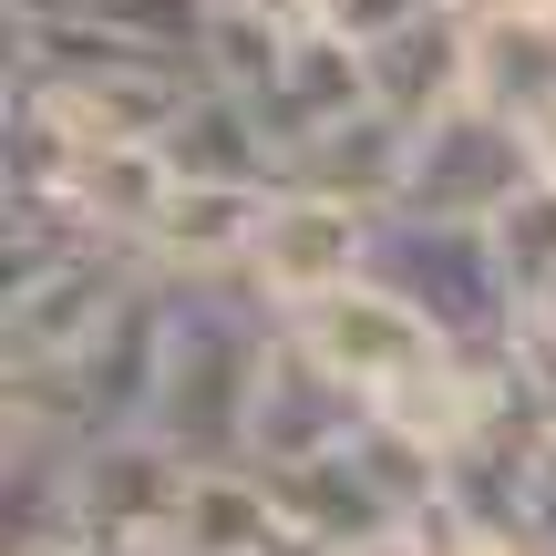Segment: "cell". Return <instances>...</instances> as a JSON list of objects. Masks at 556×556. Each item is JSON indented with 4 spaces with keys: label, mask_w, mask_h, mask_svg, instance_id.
Here are the masks:
<instances>
[{
    "label": "cell",
    "mask_w": 556,
    "mask_h": 556,
    "mask_svg": "<svg viewBox=\"0 0 556 556\" xmlns=\"http://www.w3.org/2000/svg\"><path fill=\"white\" fill-rule=\"evenodd\" d=\"M278 330H289V340H299V351H309L330 381H351L371 413H402L413 392H433V381L464 361L454 340H443L422 309H402L381 278H361V289H340V299H319V309L278 319Z\"/></svg>",
    "instance_id": "5b68a950"
},
{
    "label": "cell",
    "mask_w": 556,
    "mask_h": 556,
    "mask_svg": "<svg viewBox=\"0 0 556 556\" xmlns=\"http://www.w3.org/2000/svg\"><path fill=\"white\" fill-rule=\"evenodd\" d=\"M371 422H381V413L351 392V381H330V371H319V361L299 351L289 330H278L268 381H258V433H248V475H299V464H330V454H351Z\"/></svg>",
    "instance_id": "ba28073f"
},
{
    "label": "cell",
    "mask_w": 556,
    "mask_h": 556,
    "mask_svg": "<svg viewBox=\"0 0 556 556\" xmlns=\"http://www.w3.org/2000/svg\"><path fill=\"white\" fill-rule=\"evenodd\" d=\"M361 62H371V103L422 135L433 114L475 103V11H454V0H413L381 41H361Z\"/></svg>",
    "instance_id": "9c48e42d"
},
{
    "label": "cell",
    "mask_w": 556,
    "mask_h": 556,
    "mask_svg": "<svg viewBox=\"0 0 556 556\" xmlns=\"http://www.w3.org/2000/svg\"><path fill=\"white\" fill-rule=\"evenodd\" d=\"M186 495L197 464L155 433H103L73 454V556H186Z\"/></svg>",
    "instance_id": "8992f818"
},
{
    "label": "cell",
    "mask_w": 556,
    "mask_h": 556,
    "mask_svg": "<svg viewBox=\"0 0 556 556\" xmlns=\"http://www.w3.org/2000/svg\"><path fill=\"white\" fill-rule=\"evenodd\" d=\"M475 103L526 135H556V11H475Z\"/></svg>",
    "instance_id": "4fadbf2b"
},
{
    "label": "cell",
    "mask_w": 556,
    "mask_h": 556,
    "mask_svg": "<svg viewBox=\"0 0 556 556\" xmlns=\"http://www.w3.org/2000/svg\"><path fill=\"white\" fill-rule=\"evenodd\" d=\"M21 556H73V546H21Z\"/></svg>",
    "instance_id": "9a60e30c"
},
{
    "label": "cell",
    "mask_w": 556,
    "mask_h": 556,
    "mask_svg": "<svg viewBox=\"0 0 556 556\" xmlns=\"http://www.w3.org/2000/svg\"><path fill=\"white\" fill-rule=\"evenodd\" d=\"M371 238H381V217L330 206V197H309V186H278L268 217H258V248H248V289H258L278 319H299V309H319V299L371 278Z\"/></svg>",
    "instance_id": "52a82bcc"
},
{
    "label": "cell",
    "mask_w": 556,
    "mask_h": 556,
    "mask_svg": "<svg viewBox=\"0 0 556 556\" xmlns=\"http://www.w3.org/2000/svg\"><path fill=\"white\" fill-rule=\"evenodd\" d=\"M289 186H309V197H330V206H361V217H392L402 186H413V124H392L371 103V114H351L340 135L299 144Z\"/></svg>",
    "instance_id": "7c38bea8"
},
{
    "label": "cell",
    "mask_w": 556,
    "mask_h": 556,
    "mask_svg": "<svg viewBox=\"0 0 556 556\" xmlns=\"http://www.w3.org/2000/svg\"><path fill=\"white\" fill-rule=\"evenodd\" d=\"M556 176L546 144L526 124H505L495 103H454L413 135V186L392 217H443V227H505L526 197Z\"/></svg>",
    "instance_id": "277c9868"
},
{
    "label": "cell",
    "mask_w": 556,
    "mask_h": 556,
    "mask_svg": "<svg viewBox=\"0 0 556 556\" xmlns=\"http://www.w3.org/2000/svg\"><path fill=\"white\" fill-rule=\"evenodd\" d=\"M371 278L422 309L464 361H516V278L495 258V227H443V217H381Z\"/></svg>",
    "instance_id": "7a4b0ae2"
},
{
    "label": "cell",
    "mask_w": 556,
    "mask_h": 556,
    "mask_svg": "<svg viewBox=\"0 0 556 556\" xmlns=\"http://www.w3.org/2000/svg\"><path fill=\"white\" fill-rule=\"evenodd\" d=\"M351 114H371V62H361V41H340V31H289V62H278L268 93H258V124L278 135V155L299 165V144L340 135Z\"/></svg>",
    "instance_id": "8fae6325"
},
{
    "label": "cell",
    "mask_w": 556,
    "mask_h": 556,
    "mask_svg": "<svg viewBox=\"0 0 556 556\" xmlns=\"http://www.w3.org/2000/svg\"><path fill=\"white\" fill-rule=\"evenodd\" d=\"M155 155H165L176 186H227V197H278V186H289V155H278V135L258 124V103L217 93V83L186 93V114L165 124Z\"/></svg>",
    "instance_id": "30bf717a"
},
{
    "label": "cell",
    "mask_w": 556,
    "mask_h": 556,
    "mask_svg": "<svg viewBox=\"0 0 556 556\" xmlns=\"http://www.w3.org/2000/svg\"><path fill=\"white\" fill-rule=\"evenodd\" d=\"M144 289V258L124 248H21L11 238V268H0V351L11 371H73Z\"/></svg>",
    "instance_id": "3957f363"
},
{
    "label": "cell",
    "mask_w": 556,
    "mask_h": 556,
    "mask_svg": "<svg viewBox=\"0 0 556 556\" xmlns=\"http://www.w3.org/2000/svg\"><path fill=\"white\" fill-rule=\"evenodd\" d=\"M278 351V309L248 278L217 289H176V330H165V381H155V422L144 433L165 454H186L197 475H238L248 433H258V381Z\"/></svg>",
    "instance_id": "6da1fadb"
},
{
    "label": "cell",
    "mask_w": 556,
    "mask_h": 556,
    "mask_svg": "<svg viewBox=\"0 0 556 556\" xmlns=\"http://www.w3.org/2000/svg\"><path fill=\"white\" fill-rule=\"evenodd\" d=\"M464 11H556V0H464Z\"/></svg>",
    "instance_id": "5bb4252c"
}]
</instances>
